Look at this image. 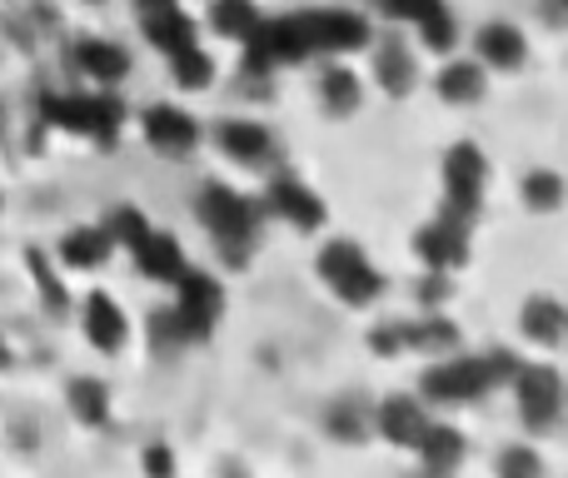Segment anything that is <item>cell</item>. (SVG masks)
I'll list each match as a JSON object with an SVG mask.
<instances>
[{
    "label": "cell",
    "mask_w": 568,
    "mask_h": 478,
    "mask_svg": "<svg viewBox=\"0 0 568 478\" xmlns=\"http://www.w3.org/2000/svg\"><path fill=\"white\" fill-rule=\"evenodd\" d=\"M195 215H200V225H205V235H210V244H215V254H220L225 269H245V264L255 260L260 215H265L260 200H250L245 190L225 185V180H205L200 195H195Z\"/></svg>",
    "instance_id": "6da1fadb"
},
{
    "label": "cell",
    "mask_w": 568,
    "mask_h": 478,
    "mask_svg": "<svg viewBox=\"0 0 568 478\" xmlns=\"http://www.w3.org/2000/svg\"><path fill=\"white\" fill-rule=\"evenodd\" d=\"M314 274H320L324 289H329L339 304H349V309H369V304H379V294H384L379 264H374L369 250L349 235L329 240L320 254H314Z\"/></svg>",
    "instance_id": "7a4b0ae2"
},
{
    "label": "cell",
    "mask_w": 568,
    "mask_h": 478,
    "mask_svg": "<svg viewBox=\"0 0 568 478\" xmlns=\"http://www.w3.org/2000/svg\"><path fill=\"white\" fill-rule=\"evenodd\" d=\"M439 180H444L439 210H449V215L464 220V225H479L484 195H489V155H484L479 140H454V145L444 150Z\"/></svg>",
    "instance_id": "3957f363"
},
{
    "label": "cell",
    "mask_w": 568,
    "mask_h": 478,
    "mask_svg": "<svg viewBox=\"0 0 568 478\" xmlns=\"http://www.w3.org/2000/svg\"><path fill=\"white\" fill-rule=\"evenodd\" d=\"M484 394H494V379L484 369V354H434V364L419 379V399L434 409H464V404H479Z\"/></svg>",
    "instance_id": "277c9868"
},
{
    "label": "cell",
    "mask_w": 568,
    "mask_h": 478,
    "mask_svg": "<svg viewBox=\"0 0 568 478\" xmlns=\"http://www.w3.org/2000/svg\"><path fill=\"white\" fill-rule=\"evenodd\" d=\"M225 279H215L210 269H190L175 279V304H170V319H175L180 339L185 344H205L210 334L220 329V319H225Z\"/></svg>",
    "instance_id": "5b68a950"
},
{
    "label": "cell",
    "mask_w": 568,
    "mask_h": 478,
    "mask_svg": "<svg viewBox=\"0 0 568 478\" xmlns=\"http://www.w3.org/2000/svg\"><path fill=\"white\" fill-rule=\"evenodd\" d=\"M514 389V409H519V424L529 434H549L554 424L568 414V384L554 364L544 359H524L519 374L509 379Z\"/></svg>",
    "instance_id": "8992f818"
},
{
    "label": "cell",
    "mask_w": 568,
    "mask_h": 478,
    "mask_svg": "<svg viewBox=\"0 0 568 478\" xmlns=\"http://www.w3.org/2000/svg\"><path fill=\"white\" fill-rule=\"evenodd\" d=\"M45 120L70 135H90L95 145H115L120 125H125V105L115 90H95V95H55L45 100Z\"/></svg>",
    "instance_id": "52a82bcc"
},
{
    "label": "cell",
    "mask_w": 568,
    "mask_h": 478,
    "mask_svg": "<svg viewBox=\"0 0 568 478\" xmlns=\"http://www.w3.org/2000/svg\"><path fill=\"white\" fill-rule=\"evenodd\" d=\"M240 45H245V75H260V80L310 60V40H304V30H300V16L260 20Z\"/></svg>",
    "instance_id": "ba28073f"
},
{
    "label": "cell",
    "mask_w": 568,
    "mask_h": 478,
    "mask_svg": "<svg viewBox=\"0 0 568 478\" xmlns=\"http://www.w3.org/2000/svg\"><path fill=\"white\" fill-rule=\"evenodd\" d=\"M300 30L310 40V55H354L374 40V26L364 10L354 6H320V10H300Z\"/></svg>",
    "instance_id": "9c48e42d"
},
{
    "label": "cell",
    "mask_w": 568,
    "mask_h": 478,
    "mask_svg": "<svg viewBox=\"0 0 568 478\" xmlns=\"http://www.w3.org/2000/svg\"><path fill=\"white\" fill-rule=\"evenodd\" d=\"M140 135H145V145L155 150V155L190 160L200 150V140H205V130H200V120L190 115L185 105L155 100V105H145V115H140Z\"/></svg>",
    "instance_id": "30bf717a"
},
{
    "label": "cell",
    "mask_w": 568,
    "mask_h": 478,
    "mask_svg": "<svg viewBox=\"0 0 568 478\" xmlns=\"http://www.w3.org/2000/svg\"><path fill=\"white\" fill-rule=\"evenodd\" d=\"M265 215L284 220V225L300 230V235H314V230H324V220H329V205L320 200V190H314L310 180L275 175L265 190Z\"/></svg>",
    "instance_id": "8fae6325"
},
{
    "label": "cell",
    "mask_w": 568,
    "mask_h": 478,
    "mask_svg": "<svg viewBox=\"0 0 568 478\" xmlns=\"http://www.w3.org/2000/svg\"><path fill=\"white\" fill-rule=\"evenodd\" d=\"M469 235H474V225H464V220H454L449 210H439L429 225L414 230V254H419L424 269L454 274L469 264Z\"/></svg>",
    "instance_id": "7c38bea8"
},
{
    "label": "cell",
    "mask_w": 568,
    "mask_h": 478,
    "mask_svg": "<svg viewBox=\"0 0 568 478\" xmlns=\"http://www.w3.org/2000/svg\"><path fill=\"white\" fill-rule=\"evenodd\" d=\"M369 80L379 85V95L409 100L419 90V55H414L409 40L384 35L379 45H369Z\"/></svg>",
    "instance_id": "4fadbf2b"
},
{
    "label": "cell",
    "mask_w": 568,
    "mask_h": 478,
    "mask_svg": "<svg viewBox=\"0 0 568 478\" xmlns=\"http://www.w3.org/2000/svg\"><path fill=\"white\" fill-rule=\"evenodd\" d=\"M474 60L489 75H514V70L529 65V35L514 20H484L474 30Z\"/></svg>",
    "instance_id": "5bb4252c"
},
{
    "label": "cell",
    "mask_w": 568,
    "mask_h": 478,
    "mask_svg": "<svg viewBox=\"0 0 568 478\" xmlns=\"http://www.w3.org/2000/svg\"><path fill=\"white\" fill-rule=\"evenodd\" d=\"M429 429V404L419 394H384L374 404V434H379L389 449H414L419 434Z\"/></svg>",
    "instance_id": "9a60e30c"
},
{
    "label": "cell",
    "mask_w": 568,
    "mask_h": 478,
    "mask_svg": "<svg viewBox=\"0 0 568 478\" xmlns=\"http://www.w3.org/2000/svg\"><path fill=\"white\" fill-rule=\"evenodd\" d=\"M215 150L225 160H235V165L260 170V165L275 160V130H270L265 120H245V115L220 120L215 125Z\"/></svg>",
    "instance_id": "2e32d148"
},
{
    "label": "cell",
    "mask_w": 568,
    "mask_h": 478,
    "mask_svg": "<svg viewBox=\"0 0 568 478\" xmlns=\"http://www.w3.org/2000/svg\"><path fill=\"white\" fill-rule=\"evenodd\" d=\"M519 334L534 349H564L568 344V304L559 294H529L519 304Z\"/></svg>",
    "instance_id": "e0dca14e"
},
{
    "label": "cell",
    "mask_w": 568,
    "mask_h": 478,
    "mask_svg": "<svg viewBox=\"0 0 568 478\" xmlns=\"http://www.w3.org/2000/svg\"><path fill=\"white\" fill-rule=\"evenodd\" d=\"M140 30H145V40L160 50V55H175V50H185L200 40V20L190 16V10H180V0L155 6V10H140Z\"/></svg>",
    "instance_id": "ac0fdd59"
},
{
    "label": "cell",
    "mask_w": 568,
    "mask_h": 478,
    "mask_svg": "<svg viewBox=\"0 0 568 478\" xmlns=\"http://www.w3.org/2000/svg\"><path fill=\"white\" fill-rule=\"evenodd\" d=\"M80 329H85V339L95 344L100 354H120V349H125V339H130L125 309H120L105 289H95L85 299V309H80Z\"/></svg>",
    "instance_id": "d6986e66"
},
{
    "label": "cell",
    "mask_w": 568,
    "mask_h": 478,
    "mask_svg": "<svg viewBox=\"0 0 568 478\" xmlns=\"http://www.w3.org/2000/svg\"><path fill=\"white\" fill-rule=\"evenodd\" d=\"M314 90H320V110H324L329 120H354V115L364 110V80L354 75V70L344 65L339 55H334L329 65L320 70Z\"/></svg>",
    "instance_id": "ffe728a7"
},
{
    "label": "cell",
    "mask_w": 568,
    "mask_h": 478,
    "mask_svg": "<svg viewBox=\"0 0 568 478\" xmlns=\"http://www.w3.org/2000/svg\"><path fill=\"white\" fill-rule=\"evenodd\" d=\"M434 90H439L444 105L469 110V105H479V100L489 95V70H484L479 60H459V55H449V60L439 65V75H434Z\"/></svg>",
    "instance_id": "44dd1931"
},
{
    "label": "cell",
    "mask_w": 568,
    "mask_h": 478,
    "mask_svg": "<svg viewBox=\"0 0 568 478\" xmlns=\"http://www.w3.org/2000/svg\"><path fill=\"white\" fill-rule=\"evenodd\" d=\"M324 434H329L334 444H349V449L369 444L374 404L364 399V394H339V399H329V409H324Z\"/></svg>",
    "instance_id": "7402d4cb"
},
{
    "label": "cell",
    "mask_w": 568,
    "mask_h": 478,
    "mask_svg": "<svg viewBox=\"0 0 568 478\" xmlns=\"http://www.w3.org/2000/svg\"><path fill=\"white\" fill-rule=\"evenodd\" d=\"M75 65H80V75L85 80H95L100 90H115L120 80L130 75V50L125 45H115V40H80L75 45Z\"/></svg>",
    "instance_id": "603a6c76"
},
{
    "label": "cell",
    "mask_w": 568,
    "mask_h": 478,
    "mask_svg": "<svg viewBox=\"0 0 568 478\" xmlns=\"http://www.w3.org/2000/svg\"><path fill=\"white\" fill-rule=\"evenodd\" d=\"M135 264H140V274H145L150 284H175L180 274H185V250H180V240L175 235H165V230H150L145 240L135 244Z\"/></svg>",
    "instance_id": "cb8c5ba5"
},
{
    "label": "cell",
    "mask_w": 568,
    "mask_h": 478,
    "mask_svg": "<svg viewBox=\"0 0 568 478\" xmlns=\"http://www.w3.org/2000/svg\"><path fill=\"white\" fill-rule=\"evenodd\" d=\"M414 459H419V469H429V474H449L469 459V439H464L454 424L429 419V429H424L419 444H414Z\"/></svg>",
    "instance_id": "d4e9b609"
},
{
    "label": "cell",
    "mask_w": 568,
    "mask_h": 478,
    "mask_svg": "<svg viewBox=\"0 0 568 478\" xmlns=\"http://www.w3.org/2000/svg\"><path fill=\"white\" fill-rule=\"evenodd\" d=\"M519 200L529 215H559L568 200V180L549 165H534V170H524V180H519Z\"/></svg>",
    "instance_id": "484cf974"
},
{
    "label": "cell",
    "mask_w": 568,
    "mask_h": 478,
    "mask_svg": "<svg viewBox=\"0 0 568 478\" xmlns=\"http://www.w3.org/2000/svg\"><path fill=\"white\" fill-rule=\"evenodd\" d=\"M110 250H115V244H110L105 225H80L60 240V260H65L70 269H100V264L110 260Z\"/></svg>",
    "instance_id": "4316f807"
},
{
    "label": "cell",
    "mask_w": 568,
    "mask_h": 478,
    "mask_svg": "<svg viewBox=\"0 0 568 478\" xmlns=\"http://www.w3.org/2000/svg\"><path fill=\"white\" fill-rule=\"evenodd\" d=\"M260 20L265 16H260L255 0H210V10H205V26L215 30L220 40H235V45L260 26Z\"/></svg>",
    "instance_id": "83f0119b"
},
{
    "label": "cell",
    "mask_w": 568,
    "mask_h": 478,
    "mask_svg": "<svg viewBox=\"0 0 568 478\" xmlns=\"http://www.w3.org/2000/svg\"><path fill=\"white\" fill-rule=\"evenodd\" d=\"M65 399H70V414H75L85 429H100V424L110 419V384L105 379H90V374H80V379H70Z\"/></svg>",
    "instance_id": "f1b7e54d"
},
{
    "label": "cell",
    "mask_w": 568,
    "mask_h": 478,
    "mask_svg": "<svg viewBox=\"0 0 568 478\" xmlns=\"http://www.w3.org/2000/svg\"><path fill=\"white\" fill-rule=\"evenodd\" d=\"M170 60V80H175L180 90H210L215 85V55H210L205 45H185V50H175V55H165Z\"/></svg>",
    "instance_id": "f546056e"
},
{
    "label": "cell",
    "mask_w": 568,
    "mask_h": 478,
    "mask_svg": "<svg viewBox=\"0 0 568 478\" xmlns=\"http://www.w3.org/2000/svg\"><path fill=\"white\" fill-rule=\"evenodd\" d=\"M419 45L434 50V55H454V45H459V20H454L449 6H439L429 20H419Z\"/></svg>",
    "instance_id": "4dcf8cb0"
},
{
    "label": "cell",
    "mask_w": 568,
    "mask_h": 478,
    "mask_svg": "<svg viewBox=\"0 0 568 478\" xmlns=\"http://www.w3.org/2000/svg\"><path fill=\"white\" fill-rule=\"evenodd\" d=\"M105 235H110V244H125V250H135V244L150 235V220L140 215L135 205H120V210H110Z\"/></svg>",
    "instance_id": "1f68e13d"
},
{
    "label": "cell",
    "mask_w": 568,
    "mask_h": 478,
    "mask_svg": "<svg viewBox=\"0 0 568 478\" xmlns=\"http://www.w3.org/2000/svg\"><path fill=\"white\" fill-rule=\"evenodd\" d=\"M494 469L519 478V474H544V469H549V459H544L539 449H529V444H509V449L494 454Z\"/></svg>",
    "instance_id": "d6a6232c"
},
{
    "label": "cell",
    "mask_w": 568,
    "mask_h": 478,
    "mask_svg": "<svg viewBox=\"0 0 568 478\" xmlns=\"http://www.w3.org/2000/svg\"><path fill=\"white\" fill-rule=\"evenodd\" d=\"M369 349L379 354V359H399V354H409V324L404 319H384L369 329Z\"/></svg>",
    "instance_id": "836d02e7"
},
{
    "label": "cell",
    "mask_w": 568,
    "mask_h": 478,
    "mask_svg": "<svg viewBox=\"0 0 568 478\" xmlns=\"http://www.w3.org/2000/svg\"><path fill=\"white\" fill-rule=\"evenodd\" d=\"M449 294H454V279H449L444 269H429L419 284H414V299H419L424 309H439V304L449 299Z\"/></svg>",
    "instance_id": "e575fe53"
},
{
    "label": "cell",
    "mask_w": 568,
    "mask_h": 478,
    "mask_svg": "<svg viewBox=\"0 0 568 478\" xmlns=\"http://www.w3.org/2000/svg\"><path fill=\"white\" fill-rule=\"evenodd\" d=\"M519 354L514 349H484V369H489V379H494V389H499V384H509L514 374H519Z\"/></svg>",
    "instance_id": "d590c367"
},
{
    "label": "cell",
    "mask_w": 568,
    "mask_h": 478,
    "mask_svg": "<svg viewBox=\"0 0 568 478\" xmlns=\"http://www.w3.org/2000/svg\"><path fill=\"white\" fill-rule=\"evenodd\" d=\"M30 269H36V284H40V294H45L50 309H65V284L50 274V264L40 260V254H30Z\"/></svg>",
    "instance_id": "8d00e7d4"
},
{
    "label": "cell",
    "mask_w": 568,
    "mask_h": 478,
    "mask_svg": "<svg viewBox=\"0 0 568 478\" xmlns=\"http://www.w3.org/2000/svg\"><path fill=\"white\" fill-rule=\"evenodd\" d=\"M534 10L549 30H568V0H534Z\"/></svg>",
    "instance_id": "74e56055"
},
{
    "label": "cell",
    "mask_w": 568,
    "mask_h": 478,
    "mask_svg": "<svg viewBox=\"0 0 568 478\" xmlns=\"http://www.w3.org/2000/svg\"><path fill=\"white\" fill-rule=\"evenodd\" d=\"M140 464H145L150 474H175V459H170V449H160V444H155V449H145V459H140Z\"/></svg>",
    "instance_id": "f35d334b"
},
{
    "label": "cell",
    "mask_w": 568,
    "mask_h": 478,
    "mask_svg": "<svg viewBox=\"0 0 568 478\" xmlns=\"http://www.w3.org/2000/svg\"><path fill=\"white\" fill-rule=\"evenodd\" d=\"M155 6H170V0H135V10H155Z\"/></svg>",
    "instance_id": "ab89813d"
},
{
    "label": "cell",
    "mask_w": 568,
    "mask_h": 478,
    "mask_svg": "<svg viewBox=\"0 0 568 478\" xmlns=\"http://www.w3.org/2000/svg\"><path fill=\"white\" fill-rule=\"evenodd\" d=\"M0 364H6V344H0Z\"/></svg>",
    "instance_id": "60d3db41"
},
{
    "label": "cell",
    "mask_w": 568,
    "mask_h": 478,
    "mask_svg": "<svg viewBox=\"0 0 568 478\" xmlns=\"http://www.w3.org/2000/svg\"><path fill=\"white\" fill-rule=\"evenodd\" d=\"M90 6H100V0H90Z\"/></svg>",
    "instance_id": "b9f144b4"
}]
</instances>
